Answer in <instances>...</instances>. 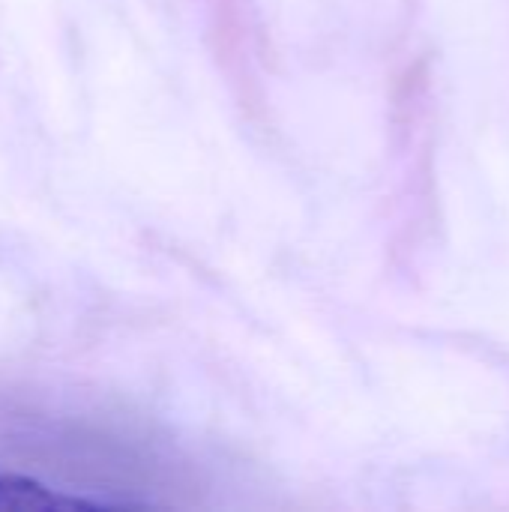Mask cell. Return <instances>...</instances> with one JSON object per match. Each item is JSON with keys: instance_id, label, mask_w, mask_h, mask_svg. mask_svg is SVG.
Masks as SVG:
<instances>
[{"instance_id": "cell-1", "label": "cell", "mask_w": 509, "mask_h": 512, "mask_svg": "<svg viewBox=\"0 0 509 512\" xmlns=\"http://www.w3.org/2000/svg\"><path fill=\"white\" fill-rule=\"evenodd\" d=\"M96 507L87 498H72L66 492H57L48 483H39L33 477L3 471L0 468V512H51V510H84Z\"/></svg>"}]
</instances>
